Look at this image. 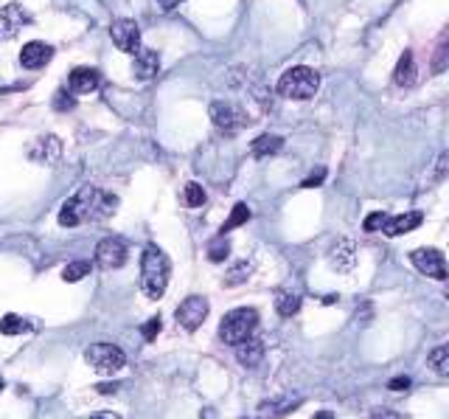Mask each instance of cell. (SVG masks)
Returning <instances> with one entry per match:
<instances>
[{"instance_id": "1", "label": "cell", "mask_w": 449, "mask_h": 419, "mask_svg": "<svg viewBox=\"0 0 449 419\" xmlns=\"http://www.w3.org/2000/svg\"><path fill=\"white\" fill-rule=\"evenodd\" d=\"M118 208V197L110 194V191H101L96 186H85L76 197H70L62 212H59V226L65 228H76L79 223H99V220H107L110 214H115Z\"/></svg>"}, {"instance_id": "2", "label": "cell", "mask_w": 449, "mask_h": 419, "mask_svg": "<svg viewBox=\"0 0 449 419\" xmlns=\"http://www.w3.org/2000/svg\"><path fill=\"white\" fill-rule=\"evenodd\" d=\"M169 276H172V262L169 256L158 248V245H146L143 256H140V287L146 299H163L166 287H169Z\"/></svg>"}, {"instance_id": "3", "label": "cell", "mask_w": 449, "mask_h": 419, "mask_svg": "<svg viewBox=\"0 0 449 419\" xmlns=\"http://www.w3.org/2000/svg\"><path fill=\"white\" fill-rule=\"evenodd\" d=\"M320 88V74L312 71L307 65H297V68H289V71L278 79V93L284 99H295V102H304V99H312Z\"/></svg>"}, {"instance_id": "4", "label": "cell", "mask_w": 449, "mask_h": 419, "mask_svg": "<svg viewBox=\"0 0 449 419\" xmlns=\"http://www.w3.org/2000/svg\"><path fill=\"white\" fill-rule=\"evenodd\" d=\"M259 326V313L253 307H236L219 321V340L236 346L239 340L250 338Z\"/></svg>"}, {"instance_id": "5", "label": "cell", "mask_w": 449, "mask_h": 419, "mask_svg": "<svg viewBox=\"0 0 449 419\" xmlns=\"http://www.w3.org/2000/svg\"><path fill=\"white\" fill-rule=\"evenodd\" d=\"M85 361L99 374H115L126 363V355L121 352L118 346H113V343H93V346L85 349Z\"/></svg>"}, {"instance_id": "6", "label": "cell", "mask_w": 449, "mask_h": 419, "mask_svg": "<svg viewBox=\"0 0 449 419\" xmlns=\"http://www.w3.org/2000/svg\"><path fill=\"white\" fill-rule=\"evenodd\" d=\"M211 118L222 132H239L247 124V113L242 107H236L231 102H222V99H216L211 104Z\"/></svg>"}, {"instance_id": "7", "label": "cell", "mask_w": 449, "mask_h": 419, "mask_svg": "<svg viewBox=\"0 0 449 419\" xmlns=\"http://www.w3.org/2000/svg\"><path fill=\"white\" fill-rule=\"evenodd\" d=\"M410 262L427 278H438V282H443V278H446V259L435 248H418V251H413L410 253Z\"/></svg>"}, {"instance_id": "8", "label": "cell", "mask_w": 449, "mask_h": 419, "mask_svg": "<svg viewBox=\"0 0 449 419\" xmlns=\"http://www.w3.org/2000/svg\"><path fill=\"white\" fill-rule=\"evenodd\" d=\"M205 318H208V301H205L202 296H188V299L177 307V324H180L183 329H188V332L199 329V326L205 324Z\"/></svg>"}, {"instance_id": "9", "label": "cell", "mask_w": 449, "mask_h": 419, "mask_svg": "<svg viewBox=\"0 0 449 419\" xmlns=\"http://www.w3.org/2000/svg\"><path fill=\"white\" fill-rule=\"evenodd\" d=\"M110 37H113V42H115L118 51L135 54V51L140 48V29H138L135 20H126V17L115 20V23L110 26Z\"/></svg>"}, {"instance_id": "10", "label": "cell", "mask_w": 449, "mask_h": 419, "mask_svg": "<svg viewBox=\"0 0 449 419\" xmlns=\"http://www.w3.org/2000/svg\"><path fill=\"white\" fill-rule=\"evenodd\" d=\"M96 262L101 264V267H121L124 262H126V242L121 239V237H107V239H101L99 242V248H96Z\"/></svg>"}, {"instance_id": "11", "label": "cell", "mask_w": 449, "mask_h": 419, "mask_svg": "<svg viewBox=\"0 0 449 419\" xmlns=\"http://www.w3.org/2000/svg\"><path fill=\"white\" fill-rule=\"evenodd\" d=\"M99 85H101V77H99V71H93V68H73L70 77H67V90L79 93V96L96 93Z\"/></svg>"}, {"instance_id": "12", "label": "cell", "mask_w": 449, "mask_h": 419, "mask_svg": "<svg viewBox=\"0 0 449 419\" xmlns=\"http://www.w3.org/2000/svg\"><path fill=\"white\" fill-rule=\"evenodd\" d=\"M28 23H31L28 15L17 3H9V6L0 9V37H17V31Z\"/></svg>"}, {"instance_id": "13", "label": "cell", "mask_w": 449, "mask_h": 419, "mask_svg": "<svg viewBox=\"0 0 449 419\" xmlns=\"http://www.w3.org/2000/svg\"><path fill=\"white\" fill-rule=\"evenodd\" d=\"M158 71H161V56H158V51H149V48H138L135 51V62H132V74H135V79H152V77H158Z\"/></svg>"}, {"instance_id": "14", "label": "cell", "mask_w": 449, "mask_h": 419, "mask_svg": "<svg viewBox=\"0 0 449 419\" xmlns=\"http://www.w3.org/2000/svg\"><path fill=\"white\" fill-rule=\"evenodd\" d=\"M54 56V48L45 45V42H26L23 51H20V62L28 68V71H40V68H45Z\"/></svg>"}, {"instance_id": "15", "label": "cell", "mask_w": 449, "mask_h": 419, "mask_svg": "<svg viewBox=\"0 0 449 419\" xmlns=\"http://www.w3.org/2000/svg\"><path fill=\"white\" fill-rule=\"evenodd\" d=\"M261 358H264V343H261L256 335H250V338H245V340L236 343V361H239L242 366L253 369V366L261 363Z\"/></svg>"}, {"instance_id": "16", "label": "cell", "mask_w": 449, "mask_h": 419, "mask_svg": "<svg viewBox=\"0 0 449 419\" xmlns=\"http://www.w3.org/2000/svg\"><path fill=\"white\" fill-rule=\"evenodd\" d=\"M421 220H424V214H421V212H407V214H399V217H388V223H385L382 228H385V234H388V237H402V234H407V231L418 228V226H421Z\"/></svg>"}, {"instance_id": "17", "label": "cell", "mask_w": 449, "mask_h": 419, "mask_svg": "<svg viewBox=\"0 0 449 419\" xmlns=\"http://www.w3.org/2000/svg\"><path fill=\"white\" fill-rule=\"evenodd\" d=\"M59 152H62V144L56 141L54 135L40 138V141L31 147V158H34V161H42V164H54V161L59 158Z\"/></svg>"}, {"instance_id": "18", "label": "cell", "mask_w": 449, "mask_h": 419, "mask_svg": "<svg viewBox=\"0 0 449 419\" xmlns=\"http://www.w3.org/2000/svg\"><path fill=\"white\" fill-rule=\"evenodd\" d=\"M281 147H284V138L264 132V135H259L256 141L250 144V152H253V158H267V155H275Z\"/></svg>"}, {"instance_id": "19", "label": "cell", "mask_w": 449, "mask_h": 419, "mask_svg": "<svg viewBox=\"0 0 449 419\" xmlns=\"http://www.w3.org/2000/svg\"><path fill=\"white\" fill-rule=\"evenodd\" d=\"M396 85H413V79H416V62H413V54L410 51H405L402 54V59H399V68H396Z\"/></svg>"}, {"instance_id": "20", "label": "cell", "mask_w": 449, "mask_h": 419, "mask_svg": "<svg viewBox=\"0 0 449 419\" xmlns=\"http://www.w3.org/2000/svg\"><path fill=\"white\" fill-rule=\"evenodd\" d=\"M275 310H278V315L289 318V315H295L297 310H301V299L292 296V293H286V290H281V293L275 296Z\"/></svg>"}, {"instance_id": "21", "label": "cell", "mask_w": 449, "mask_h": 419, "mask_svg": "<svg viewBox=\"0 0 449 419\" xmlns=\"http://www.w3.org/2000/svg\"><path fill=\"white\" fill-rule=\"evenodd\" d=\"M247 220H250V208H247L245 203H236V205H234V212H231V217L224 220V226H222V234H228V231H234V228L245 226Z\"/></svg>"}, {"instance_id": "22", "label": "cell", "mask_w": 449, "mask_h": 419, "mask_svg": "<svg viewBox=\"0 0 449 419\" xmlns=\"http://www.w3.org/2000/svg\"><path fill=\"white\" fill-rule=\"evenodd\" d=\"M430 369L435 374H441V377L449 374V346H438L435 352L430 355Z\"/></svg>"}, {"instance_id": "23", "label": "cell", "mask_w": 449, "mask_h": 419, "mask_svg": "<svg viewBox=\"0 0 449 419\" xmlns=\"http://www.w3.org/2000/svg\"><path fill=\"white\" fill-rule=\"evenodd\" d=\"M88 273H90V262L88 259H76V262H70L62 270V278H65V282H79V278H85Z\"/></svg>"}, {"instance_id": "24", "label": "cell", "mask_w": 449, "mask_h": 419, "mask_svg": "<svg viewBox=\"0 0 449 419\" xmlns=\"http://www.w3.org/2000/svg\"><path fill=\"white\" fill-rule=\"evenodd\" d=\"M26 329H28L26 321H23L20 315H15V313H9V315L0 318V332H3V335H20V332H26Z\"/></svg>"}, {"instance_id": "25", "label": "cell", "mask_w": 449, "mask_h": 419, "mask_svg": "<svg viewBox=\"0 0 449 419\" xmlns=\"http://www.w3.org/2000/svg\"><path fill=\"white\" fill-rule=\"evenodd\" d=\"M183 203H186L188 208L202 205V203H205V189H202L199 183H186V189H183Z\"/></svg>"}, {"instance_id": "26", "label": "cell", "mask_w": 449, "mask_h": 419, "mask_svg": "<svg viewBox=\"0 0 449 419\" xmlns=\"http://www.w3.org/2000/svg\"><path fill=\"white\" fill-rule=\"evenodd\" d=\"M250 273H253V264H250V262H236L234 270L224 276V282H228V285H239V282H245Z\"/></svg>"}, {"instance_id": "27", "label": "cell", "mask_w": 449, "mask_h": 419, "mask_svg": "<svg viewBox=\"0 0 449 419\" xmlns=\"http://www.w3.org/2000/svg\"><path fill=\"white\" fill-rule=\"evenodd\" d=\"M228 256H231V245L228 242H224V239H213L211 242V248H208V259L211 262H224Z\"/></svg>"}, {"instance_id": "28", "label": "cell", "mask_w": 449, "mask_h": 419, "mask_svg": "<svg viewBox=\"0 0 449 419\" xmlns=\"http://www.w3.org/2000/svg\"><path fill=\"white\" fill-rule=\"evenodd\" d=\"M161 326H163V324H161V318H158V315H155V318H149V321L140 326L143 340H155V338H158V332H161Z\"/></svg>"}, {"instance_id": "29", "label": "cell", "mask_w": 449, "mask_h": 419, "mask_svg": "<svg viewBox=\"0 0 449 419\" xmlns=\"http://www.w3.org/2000/svg\"><path fill=\"white\" fill-rule=\"evenodd\" d=\"M54 104H56V110H73V107H76V99H73L67 90H59L56 99H54Z\"/></svg>"}, {"instance_id": "30", "label": "cell", "mask_w": 449, "mask_h": 419, "mask_svg": "<svg viewBox=\"0 0 449 419\" xmlns=\"http://www.w3.org/2000/svg\"><path fill=\"white\" fill-rule=\"evenodd\" d=\"M385 223H388V214H379V212H377V214H370V217L365 220V231H379Z\"/></svg>"}, {"instance_id": "31", "label": "cell", "mask_w": 449, "mask_h": 419, "mask_svg": "<svg viewBox=\"0 0 449 419\" xmlns=\"http://www.w3.org/2000/svg\"><path fill=\"white\" fill-rule=\"evenodd\" d=\"M323 180H326V169H315V172H312V175H309L307 180H304V189H312V186H320Z\"/></svg>"}, {"instance_id": "32", "label": "cell", "mask_w": 449, "mask_h": 419, "mask_svg": "<svg viewBox=\"0 0 449 419\" xmlns=\"http://www.w3.org/2000/svg\"><path fill=\"white\" fill-rule=\"evenodd\" d=\"M388 388H391V391H407V388H410V377H405V374H402V377L391 380V383H388Z\"/></svg>"}, {"instance_id": "33", "label": "cell", "mask_w": 449, "mask_h": 419, "mask_svg": "<svg viewBox=\"0 0 449 419\" xmlns=\"http://www.w3.org/2000/svg\"><path fill=\"white\" fill-rule=\"evenodd\" d=\"M158 3H161L163 9H177V6L183 3V0H158Z\"/></svg>"}, {"instance_id": "34", "label": "cell", "mask_w": 449, "mask_h": 419, "mask_svg": "<svg viewBox=\"0 0 449 419\" xmlns=\"http://www.w3.org/2000/svg\"><path fill=\"white\" fill-rule=\"evenodd\" d=\"M373 416H391V419H396L399 413H393V411H385V408H377V411H373Z\"/></svg>"}, {"instance_id": "35", "label": "cell", "mask_w": 449, "mask_h": 419, "mask_svg": "<svg viewBox=\"0 0 449 419\" xmlns=\"http://www.w3.org/2000/svg\"><path fill=\"white\" fill-rule=\"evenodd\" d=\"M99 391H101V394H110V391H115V383H113V386H110V383H101Z\"/></svg>"}, {"instance_id": "36", "label": "cell", "mask_w": 449, "mask_h": 419, "mask_svg": "<svg viewBox=\"0 0 449 419\" xmlns=\"http://www.w3.org/2000/svg\"><path fill=\"white\" fill-rule=\"evenodd\" d=\"M0 391H3V380H0Z\"/></svg>"}]
</instances>
